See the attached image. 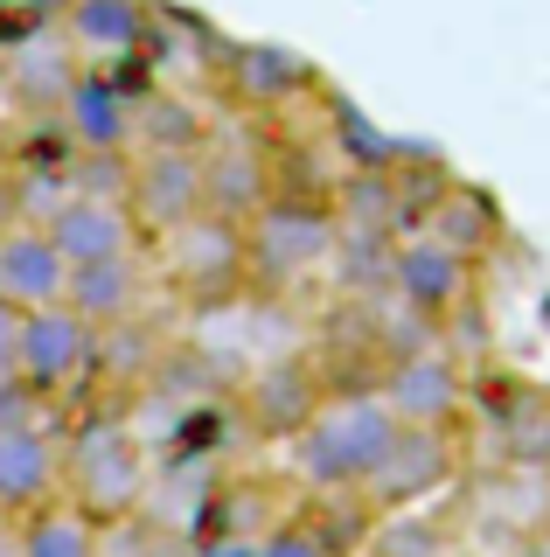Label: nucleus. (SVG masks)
I'll use <instances>...</instances> for the list:
<instances>
[{"label": "nucleus", "mask_w": 550, "mask_h": 557, "mask_svg": "<svg viewBox=\"0 0 550 557\" xmlns=\"http://www.w3.org/2000/svg\"><path fill=\"white\" fill-rule=\"evenodd\" d=\"M153 481V446L133 432L126 411H77L71 432H63V502L84 509L105 530L118 516H140Z\"/></svg>", "instance_id": "obj_1"}, {"label": "nucleus", "mask_w": 550, "mask_h": 557, "mask_svg": "<svg viewBox=\"0 0 550 557\" xmlns=\"http://www.w3.org/2000/svg\"><path fill=\"white\" fill-rule=\"evenodd\" d=\"M335 244H341V231H335L328 202L272 196L245 223V278H251V293L293 300V286H307V278H321L335 265Z\"/></svg>", "instance_id": "obj_2"}, {"label": "nucleus", "mask_w": 550, "mask_h": 557, "mask_svg": "<svg viewBox=\"0 0 550 557\" xmlns=\"http://www.w3.org/2000/svg\"><path fill=\"white\" fill-rule=\"evenodd\" d=\"M398 440V418L376 391H341L314 411V425L293 440V467L321 495H355L370 481V467L384 460V446Z\"/></svg>", "instance_id": "obj_3"}, {"label": "nucleus", "mask_w": 550, "mask_h": 557, "mask_svg": "<svg viewBox=\"0 0 550 557\" xmlns=\"http://www.w3.org/2000/svg\"><path fill=\"white\" fill-rule=\"evenodd\" d=\"M147 272L161 278L153 293L188 300V313L237 300V293H251V278H245V223H223V216L202 209V216L182 223V231L147 244Z\"/></svg>", "instance_id": "obj_4"}, {"label": "nucleus", "mask_w": 550, "mask_h": 557, "mask_svg": "<svg viewBox=\"0 0 550 557\" xmlns=\"http://www.w3.org/2000/svg\"><path fill=\"white\" fill-rule=\"evenodd\" d=\"M98 327H84L71 307H36L22 313V342H14V383L49 411H77V391L91 383Z\"/></svg>", "instance_id": "obj_5"}, {"label": "nucleus", "mask_w": 550, "mask_h": 557, "mask_svg": "<svg viewBox=\"0 0 550 557\" xmlns=\"http://www.w3.org/2000/svg\"><path fill=\"white\" fill-rule=\"evenodd\" d=\"M453 481H460V432L398 425V440L384 446V460L370 467V481L355 495H363L370 516H398V509H425Z\"/></svg>", "instance_id": "obj_6"}, {"label": "nucleus", "mask_w": 550, "mask_h": 557, "mask_svg": "<svg viewBox=\"0 0 550 557\" xmlns=\"http://www.w3.org/2000/svg\"><path fill=\"white\" fill-rule=\"evenodd\" d=\"M328 397H335L328 370L314 362V348H300V356H279V362H265V370H251L245 391L230 397V411L245 418L258 440H300Z\"/></svg>", "instance_id": "obj_7"}, {"label": "nucleus", "mask_w": 550, "mask_h": 557, "mask_svg": "<svg viewBox=\"0 0 550 557\" xmlns=\"http://www.w3.org/2000/svg\"><path fill=\"white\" fill-rule=\"evenodd\" d=\"M376 397L390 405L398 425H433V432H453L467 418V370H460L446 348H425V356H404L376 376Z\"/></svg>", "instance_id": "obj_8"}, {"label": "nucleus", "mask_w": 550, "mask_h": 557, "mask_svg": "<svg viewBox=\"0 0 550 557\" xmlns=\"http://www.w3.org/2000/svg\"><path fill=\"white\" fill-rule=\"evenodd\" d=\"M126 216L140 244L182 231L188 216H202V161L196 153H140V161L126 168Z\"/></svg>", "instance_id": "obj_9"}, {"label": "nucleus", "mask_w": 550, "mask_h": 557, "mask_svg": "<svg viewBox=\"0 0 550 557\" xmlns=\"http://www.w3.org/2000/svg\"><path fill=\"white\" fill-rule=\"evenodd\" d=\"M216 84L245 104L251 119H272V112H286L293 98L321 91L314 63H300L293 49H272V42H223L216 49Z\"/></svg>", "instance_id": "obj_10"}, {"label": "nucleus", "mask_w": 550, "mask_h": 557, "mask_svg": "<svg viewBox=\"0 0 550 557\" xmlns=\"http://www.w3.org/2000/svg\"><path fill=\"white\" fill-rule=\"evenodd\" d=\"M390 293L411 313H425V321H446V313H460L474 300V265L433 237H404L390 251Z\"/></svg>", "instance_id": "obj_11"}, {"label": "nucleus", "mask_w": 550, "mask_h": 557, "mask_svg": "<svg viewBox=\"0 0 550 557\" xmlns=\"http://www.w3.org/2000/svg\"><path fill=\"white\" fill-rule=\"evenodd\" d=\"M63 495V432L0 425V516L22 522L28 509Z\"/></svg>", "instance_id": "obj_12"}, {"label": "nucleus", "mask_w": 550, "mask_h": 557, "mask_svg": "<svg viewBox=\"0 0 550 557\" xmlns=\"http://www.w3.org/2000/svg\"><path fill=\"white\" fill-rule=\"evenodd\" d=\"M42 237L57 244V258L71 272L140 251V231H133V216H126V202H118V196H71V202H57V216L42 223Z\"/></svg>", "instance_id": "obj_13"}, {"label": "nucleus", "mask_w": 550, "mask_h": 557, "mask_svg": "<svg viewBox=\"0 0 550 557\" xmlns=\"http://www.w3.org/2000/svg\"><path fill=\"white\" fill-rule=\"evenodd\" d=\"M133 119H140V104L126 98V84H118L112 70H77V84L57 104V126L71 133L77 153H126Z\"/></svg>", "instance_id": "obj_14"}, {"label": "nucleus", "mask_w": 550, "mask_h": 557, "mask_svg": "<svg viewBox=\"0 0 550 557\" xmlns=\"http://www.w3.org/2000/svg\"><path fill=\"white\" fill-rule=\"evenodd\" d=\"M153 300V272H147V258L133 251V258H105V265H77L71 272V286H63V307L77 313L84 327H118V321H133Z\"/></svg>", "instance_id": "obj_15"}, {"label": "nucleus", "mask_w": 550, "mask_h": 557, "mask_svg": "<svg viewBox=\"0 0 550 557\" xmlns=\"http://www.w3.org/2000/svg\"><path fill=\"white\" fill-rule=\"evenodd\" d=\"M63 286H71V265L57 258L36 223H8L0 231V300L36 313V307H63Z\"/></svg>", "instance_id": "obj_16"}, {"label": "nucleus", "mask_w": 550, "mask_h": 557, "mask_svg": "<svg viewBox=\"0 0 550 557\" xmlns=\"http://www.w3.org/2000/svg\"><path fill=\"white\" fill-rule=\"evenodd\" d=\"M57 22L84 57L126 63V57H140L147 35H153V0H71Z\"/></svg>", "instance_id": "obj_17"}, {"label": "nucleus", "mask_w": 550, "mask_h": 557, "mask_svg": "<svg viewBox=\"0 0 550 557\" xmlns=\"http://www.w3.org/2000/svg\"><path fill=\"white\" fill-rule=\"evenodd\" d=\"M14 557H98V522L57 495L14 522Z\"/></svg>", "instance_id": "obj_18"}, {"label": "nucleus", "mask_w": 550, "mask_h": 557, "mask_svg": "<svg viewBox=\"0 0 550 557\" xmlns=\"http://www.w3.org/2000/svg\"><path fill=\"white\" fill-rule=\"evenodd\" d=\"M363 557H453V536L439 530L433 509H398V516H376Z\"/></svg>", "instance_id": "obj_19"}, {"label": "nucleus", "mask_w": 550, "mask_h": 557, "mask_svg": "<svg viewBox=\"0 0 550 557\" xmlns=\"http://www.w3.org/2000/svg\"><path fill=\"white\" fill-rule=\"evenodd\" d=\"M14 342H22V307L0 300V383L14 376Z\"/></svg>", "instance_id": "obj_20"}]
</instances>
